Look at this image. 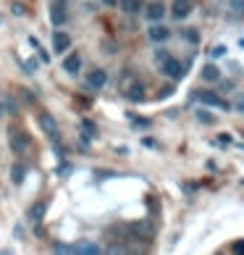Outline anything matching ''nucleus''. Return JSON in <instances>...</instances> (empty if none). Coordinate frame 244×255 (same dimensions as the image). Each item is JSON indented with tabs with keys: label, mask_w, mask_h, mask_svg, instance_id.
<instances>
[{
	"label": "nucleus",
	"mask_w": 244,
	"mask_h": 255,
	"mask_svg": "<svg viewBox=\"0 0 244 255\" xmlns=\"http://www.w3.org/2000/svg\"><path fill=\"white\" fill-rule=\"evenodd\" d=\"M13 169H16V171H11V176H13L16 181H21V176H24V174H21V166H13Z\"/></svg>",
	"instance_id": "obj_17"
},
{
	"label": "nucleus",
	"mask_w": 244,
	"mask_h": 255,
	"mask_svg": "<svg viewBox=\"0 0 244 255\" xmlns=\"http://www.w3.org/2000/svg\"><path fill=\"white\" fill-rule=\"evenodd\" d=\"M102 3H105V5H116L118 0H102Z\"/></svg>",
	"instance_id": "obj_23"
},
{
	"label": "nucleus",
	"mask_w": 244,
	"mask_h": 255,
	"mask_svg": "<svg viewBox=\"0 0 244 255\" xmlns=\"http://www.w3.org/2000/svg\"><path fill=\"white\" fill-rule=\"evenodd\" d=\"M161 69H163V74H168L171 79H181V77H184V66H181L176 58H165Z\"/></svg>",
	"instance_id": "obj_4"
},
{
	"label": "nucleus",
	"mask_w": 244,
	"mask_h": 255,
	"mask_svg": "<svg viewBox=\"0 0 244 255\" xmlns=\"http://www.w3.org/2000/svg\"><path fill=\"white\" fill-rule=\"evenodd\" d=\"M40 126L45 129V134H50V137H58V124H55V118L50 113H40Z\"/></svg>",
	"instance_id": "obj_5"
},
{
	"label": "nucleus",
	"mask_w": 244,
	"mask_h": 255,
	"mask_svg": "<svg viewBox=\"0 0 244 255\" xmlns=\"http://www.w3.org/2000/svg\"><path fill=\"white\" fill-rule=\"evenodd\" d=\"M242 8V0H234V11H239Z\"/></svg>",
	"instance_id": "obj_22"
},
{
	"label": "nucleus",
	"mask_w": 244,
	"mask_h": 255,
	"mask_svg": "<svg viewBox=\"0 0 244 255\" xmlns=\"http://www.w3.org/2000/svg\"><path fill=\"white\" fill-rule=\"evenodd\" d=\"M105 82H108V74H105L102 69H95V71H92V74L87 77V85H89L92 89H100L102 85H105Z\"/></svg>",
	"instance_id": "obj_7"
},
{
	"label": "nucleus",
	"mask_w": 244,
	"mask_h": 255,
	"mask_svg": "<svg viewBox=\"0 0 244 255\" xmlns=\"http://www.w3.org/2000/svg\"><path fill=\"white\" fill-rule=\"evenodd\" d=\"M189 11H192V3H186V0H176V3H173V16H176V19L189 16Z\"/></svg>",
	"instance_id": "obj_12"
},
{
	"label": "nucleus",
	"mask_w": 244,
	"mask_h": 255,
	"mask_svg": "<svg viewBox=\"0 0 244 255\" xmlns=\"http://www.w3.org/2000/svg\"><path fill=\"white\" fill-rule=\"evenodd\" d=\"M108 255H124V253H121L118 248H113V250H108Z\"/></svg>",
	"instance_id": "obj_21"
},
{
	"label": "nucleus",
	"mask_w": 244,
	"mask_h": 255,
	"mask_svg": "<svg viewBox=\"0 0 244 255\" xmlns=\"http://www.w3.org/2000/svg\"><path fill=\"white\" fill-rule=\"evenodd\" d=\"M129 97H131V100H142V97H145V89H142V87H134V89L129 92Z\"/></svg>",
	"instance_id": "obj_16"
},
{
	"label": "nucleus",
	"mask_w": 244,
	"mask_h": 255,
	"mask_svg": "<svg viewBox=\"0 0 244 255\" xmlns=\"http://www.w3.org/2000/svg\"><path fill=\"white\" fill-rule=\"evenodd\" d=\"M74 255H102L97 245H92V242H79L77 248H74Z\"/></svg>",
	"instance_id": "obj_9"
},
{
	"label": "nucleus",
	"mask_w": 244,
	"mask_h": 255,
	"mask_svg": "<svg viewBox=\"0 0 244 255\" xmlns=\"http://www.w3.org/2000/svg\"><path fill=\"white\" fill-rule=\"evenodd\" d=\"M218 77H221V74H218V69H215L213 63H210V66H205V69H202V79H208V82H215Z\"/></svg>",
	"instance_id": "obj_14"
},
{
	"label": "nucleus",
	"mask_w": 244,
	"mask_h": 255,
	"mask_svg": "<svg viewBox=\"0 0 244 255\" xmlns=\"http://www.w3.org/2000/svg\"><path fill=\"white\" fill-rule=\"evenodd\" d=\"M55 255H69V250H66L63 245H58V253H55Z\"/></svg>",
	"instance_id": "obj_20"
},
{
	"label": "nucleus",
	"mask_w": 244,
	"mask_h": 255,
	"mask_svg": "<svg viewBox=\"0 0 244 255\" xmlns=\"http://www.w3.org/2000/svg\"><path fill=\"white\" fill-rule=\"evenodd\" d=\"M29 145H32V140H29V134H26V132H21V129H13L11 132V150L24 153Z\"/></svg>",
	"instance_id": "obj_1"
},
{
	"label": "nucleus",
	"mask_w": 244,
	"mask_h": 255,
	"mask_svg": "<svg viewBox=\"0 0 244 255\" xmlns=\"http://www.w3.org/2000/svg\"><path fill=\"white\" fill-rule=\"evenodd\" d=\"M186 3H192V0H186Z\"/></svg>",
	"instance_id": "obj_24"
},
{
	"label": "nucleus",
	"mask_w": 244,
	"mask_h": 255,
	"mask_svg": "<svg viewBox=\"0 0 244 255\" xmlns=\"http://www.w3.org/2000/svg\"><path fill=\"white\" fill-rule=\"evenodd\" d=\"M63 69L69 71V74H77V71L81 69V58L77 56V53H71V56H69V58L63 61Z\"/></svg>",
	"instance_id": "obj_11"
},
{
	"label": "nucleus",
	"mask_w": 244,
	"mask_h": 255,
	"mask_svg": "<svg viewBox=\"0 0 244 255\" xmlns=\"http://www.w3.org/2000/svg\"><path fill=\"white\" fill-rule=\"evenodd\" d=\"M121 8H124L126 13H137L139 8H142V0H118Z\"/></svg>",
	"instance_id": "obj_13"
},
{
	"label": "nucleus",
	"mask_w": 244,
	"mask_h": 255,
	"mask_svg": "<svg viewBox=\"0 0 244 255\" xmlns=\"http://www.w3.org/2000/svg\"><path fill=\"white\" fill-rule=\"evenodd\" d=\"M50 19H53L55 26H63L66 21H69V11H66V3H63V0H55V3H53Z\"/></svg>",
	"instance_id": "obj_2"
},
{
	"label": "nucleus",
	"mask_w": 244,
	"mask_h": 255,
	"mask_svg": "<svg viewBox=\"0 0 244 255\" xmlns=\"http://www.w3.org/2000/svg\"><path fill=\"white\" fill-rule=\"evenodd\" d=\"M168 37H171V32H168L165 26H161V24H155L153 29H150V40L153 42H165Z\"/></svg>",
	"instance_id": "obj_10"
},
{
	"label": "nucleus",
	"mask_w": 244,
	"mask_h": 255,
	"mask_svg": "<svg viewBox=\"0 0 244 255\" xmlns=\"http://www.w3.org/2000/svg\"><path fill=\"white\" fill-rule=\"evenodd\" d=\"M69 45H71V37L66 32H55L53 34V50L55 53H66V50H69Z\"/></svg>",
	"instance_id": "obj_6"
},
{
	"label": "nucleus",
	"mask_w": 244,
	"mask_h": 255,
	"mask_svg": "<svg viewBox=\"0 0 244 255\" xmlns=\"http://www.w3.org/2000/svg\"><path fill=\"white\" fill-rule=\"evenodd\" d=\"M200 121H213V116H210V113H202V111H200Z\"/></svg>",
	"instance_id": "obj_19"
},
{
	"label": "nucleus",
	"mask_w": 244,
	"mask_h": 255,
	"mask_svg": "<svg viewBox=\"0 0 244 255\" xmlns=\"http://www.w3.org/2000/svg\"><path fill=\"white\" fill-rule=\"evenodd\" d=\"M186 40H189V42H197V32L189 29V32H186Z\"/></svg>",
	"instance_id": "obj_18"
},
{
	"label": "nucleus",
	"mask_w": 244,
	"mask_h": 255,
	"mask_svg": "<svg viewBox=\"0 0 244 255\" xmlns=\"http://www.w3.org/2000/svg\"><path fill=\"white\" fill-rule=\"evenodd\" d=\"M163 13H165V5H163V3H150V5H147V19H150V21L158 24V21L163 19Z\"/></svg>",
	"instance_id": "obj_8"
},
{
	"label": "nucleus",
	"mask_w": 244,
	"mask_h": 255,
	"mask_svg": "<svg viewBox=\"0 0 244 255\" xmlns=\"http://www.w3.org/2000/svg\"><path fill=\"white\" fill-rule=\"evenodd\" d=\"M200 103H202V105H210V108H223V111L229 108L226 100H223L221 95L210 92V89H202V92H200Z\"/></svg>",
	"instance_id": "obj_3"
},
{
	"label": "nucleus",
	"mask_w": 244,
	"mask_h": 255,
	"mask_svg": "<svg viewBox=\"0 0 244 255\" xmlns=\"http://www.w3.org/2000/svg\"><path fill=\"white\" fill-rule=\"evenodd\" d=\"M81 132H84V137H87V140H89V137H95V126H92L89 121H84V124H81Z\"/></svg>",
	"instance_id": "obj_15"
}]
</instances>
